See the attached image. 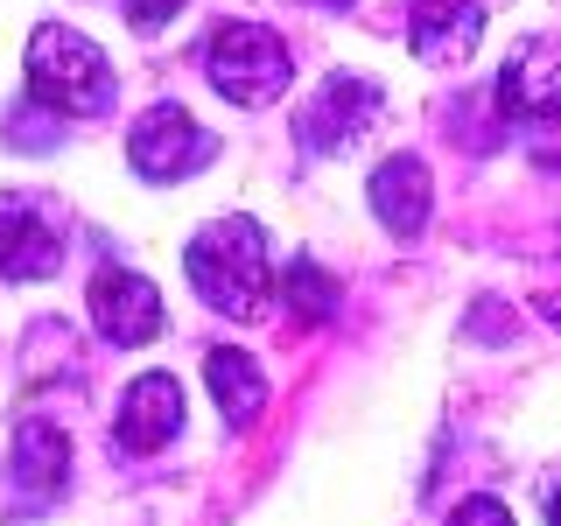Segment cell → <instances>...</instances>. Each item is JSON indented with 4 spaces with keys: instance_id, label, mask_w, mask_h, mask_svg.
Wrapping results in <instances>:
<instances>
[{
    "instance_id": "obj_11",
    "label": "cell",
    "mask_w": 561,
    "mask_h": 526,
    "mask_svg": "<svg viewBox=\"0 0 561 526\" xmlns=\"http://www.w3.org/2000/svg\"><path fill=\"white\" fill-rule=\"evenodd\" d=\"M478 35H484V8L478 0H414V22H408V43L421 64H470L478 57Z\"/></svg>"
},
{
    "instance_id": "obj_4",
    "label": "cell",
    "mask_w": 561,
    "mask_h": 526,
    "mask_svg": "<svg viewBox=\"0 0 561 526\" xmlns=\"http://www.w3.org/2000/svg\"><path fill=\"white\" fill-rule=\"evenodd\" d=\"M379 113H386V92L373 78H358V70H330V78L309 92V105L295 113V140H302L309 155H344V148H358V134L373 127Z\"/></svg>"
},
{
    "instance_id": "obj_6",
    "label": "cell",
    "mask_w": 561,
    "mask_h": 526,
    "mask_svg": "<svg viewBox=\"0 0 561 526\" xmlns=\"http://www.w3.org/2000/svg\"><path fill=\"white\" fill-rule=\"evenodd\" d=\"M64 267V225L43 197H0V274L49 281Z\"/></svg>"
},
{
    "instance_id": "obj_8",
    "label": "cell",
    "mask_w": 561,
    "mask_h": 526,
    "mask_svg": "<svg viewBox=\"0 0 561 526\" xmlns=\"http://www.w3.org/2000/svg\"><path fill=\"white\" fill-rule=\"evenodd\" d=\"M8 478H14V491L28 499V513H43V505H49V499H57V491L70 484V435L57 428V421H43V414L14 421Z\"/></svg>"
},
{
    "instance_id": "obj_10",
    "label": "cell",
    "mask_w": 561,
    "mask_h": 526,
    "mask_svg": "<svg viewBox=\"0 0 561 526\" xmlns=\"http://www.w3.org/2000/svg\"><path fill=\"white\" fill-rule=\"evenodd\" d=\"M175 428H183V386H175L169 373H140L127 386V400H119V414H113L119 449H127V456H154V449H169Z\"/></svg>"
},
{
    "instance_id": "obj_12",
    "label": "cell",
    "mask_w": 561,
    "mask_h": 526,
    "mask_svg": "<svg viewBox=\"0 0 561 526\" xmlns=\"http://www.w3.org/2000/svg\"><path fill=\"white\" fill-rule=\"evenodd\" d=\"M373 218L386 225L393 239H421V225H428V204H435V175L421 155H393V162L373 169Z\"/></svg>"
},
{
    "instance_id": "obj_18",
    "label": "cell",
    "mask_w": 561,
    "mask_h": 526,
    "mask_svg": "<svg viewBox=\"0 0 561 526\" xmlns=\"http://www.w3.org/2000/svg\"><path fill=\"white\" fill-rule=\"evenodd\" d=\"M190 0H119V14H127V22L140 28V35H154V28H169L175 14H183Z\"/></svg>"
},
{
    "instance_id": "obj_15",
    "label": "cell",
    "mask_w": 561,
    "mask_h": 526,
    "mask_svg": "<svg viewBox=\"0 0 561 526\" xmlns=\"http://www.w3.org/2000/svg\"><path fill=\"white\" fill-rule=\"evenodd\" d=\"M0 134H8V148H28V155H35V148H57V140H64V134H57V113H43L35 99H28V105H14Z\"/></svg>"
},
{
    "instance_id": "obj_3",
    "label": "cell",
    "mask_w": 561,
    "mask_h": 526,
    "mask_svg": "<svg viewBox=\"0 0 561 526\" xmlns=\"http://www.w3.org/2000/svg\"><path fill=\"white\" fill-rule=\"evenodd\" d=\"M204 78L232 105H274L295 78V57L267 22H218L204 35Z\"/></svg>"
},
{
    "instance_id": "obj_22",
    "label": "cell",
    "mask_w": 561,
    "mask_h": 526,
    "mask_svg": "<svg viewBox=\"0 0 561 526\" xmlns=\"http://www.w3.org/2000/svg\"><path fill=\"white\" fill-rule=\"evenodd\" d=\"M316 8H351V0H316Z\"/></svg>"
},
{
    "instance_id": "obj_14",
    "label": "cell",
    "mask_w": 561,
    "mask_h": 526,
    "mask_svg": "<svg viewBox=\"0 0 561 526\" xmlns=\"http://www.w3.org/2000/svg\"><path fill=\"white\" fill-rule=\"evenodd\" d=\"M280 302H288V316L302 330H316V323H330V316H337V281H330L302 253V260H288V267H280Z\"/></svg>"
},
{
    "instance_id": "obj_16",
    "label": "cell",
    "mask_w": 561,
    "mask_h": 526,
    "mask_svg": "<svg viewBox=\"0 0 561 526\" xmlns=\"http://www.w3.org/2000/svg\"><path fill=\"white\" fill-rule=\"evenodd\" d=\"M519 127H526V155H534V169H561V105H554V113L519 119Z\"/></svg>"
},
{
    "instance_id": "obj_5",
    "label": "cell",
    "mask_w": 561,
    "mask_h": 526,
    "mask_svg": "<svg viewBox=\"0 0 561 526\" xmlns=\"http://www.w3.org/2000/svg\"><path fill=\"white\" fill-rule=\"evenodd\" d=\"M210 155H218V134L197 127V119L183 113V105H148V113L134 119L127 134V162L148 175V183H183V175H197Z\"/></svg>"
},
{
    "instance_id": "obj_7",
    "label": "cell",
    "mask_w": 561,
    "mask_h": 526,
    "mask_svg": "<svg viewBox=\"0 0 561 526\" xmlns=\"http://www.w3.org/2000/svg\"><path fill=\"white\" fill-rule=\"evenodd\" d=\"M92 323L113 344H154L162 338V295L134 267H99L92 274Z\"/></svg>"
},
{
    "instance_id": "obj_9",
    "label": "cell",
    "mask_w": 561,
    "mask_h": 526,
    "mask_svg": "<svg viewBox=\"0 0 561 526\" xmlns=\"http://www.w3.org/2000/svg\"><path fill=\"white\" fill-rule=\"evenodd\" d=\"M491 105H499V127L505 119H534V113H554L561 105V43H519L505 57L499 84H491Z\"/></svg>"
},
{
    "instance_id": "obj_13",
    "label": "cell",
    "mask_w": 561,
    "mask_h": 526,
    "mask_svg": "<svg viewBox=\"0 0 561 526\" xmlns=\"http://www.w3.org/2000/svg\"><path fill=\"white\" fill-rule=\"evenodd\" d=\"M204 386H210V400H218V414L232 421V428H253L260 408H267V373L232 344H218L204 358Z\"/></svg>"
},
{
    "instance_id": "obj_1",
    "label": "cell",
    "mask_w": 561,
    "mask_h": 526,
    "mask_svg": "<svg viewBox=\"0 0 561 526\" xmlns=\"http://www.w3.org/2000/svg\"><path fill=\"white\" fill-rule=\"evenodd\" d=\"M183 274L197 288L204 309L232 316V323H253L260 309L274 302V274H267V232L253 218H218L190 239Z\"/></svg>"
},
{
    "instance_id": "obj_21",
    "label": "cell",
    "mask_w": 561,
    "mask_h": 526,
    "mask_svg": "<svg viewBox=\"0 0 561 526\" xmlns=\"http://www.w3.org/2000/svg\"><path fill=\"white\" fill-rule=\"evenodd\" d=\"M548 526H561V484L548 491Z\"/></svg>"
},
{
    "instance_id": "obj_20",
    "label": "cell",
    "mask_w": 561,
    "mask_h": 526,
    "mask_svg": "<svg viewBox=\"0 0 561 526\" xmlns=\"http://www.w3.org/2000/svg\"><path fill=\"white\" fill-rule=\"evenodd\" d=\"M540 316H548V323L561 330V288H548V295H540Z\"/></svg>"
},
{
    "instance_id": "obj_17",
    "label": "cell",
    "mask_w": 561,
    "mask_h": 526,
    "mask_svg": "<svg viewBox=\"0 0 561 526\" xmlns=\"http://www.w3.org/2000/svg\"><path fill=\"white\" fill-rule=\"evenodd\" d=\"M470 338H478V344H505V338H513V309H505L499 295H484V302L470 309Z\"/></svg>"
},
{
    "instance_id": "obj_2",
    "label": "cell",
    "mask_w": 561,
    "mask_h": 526,
    "mask_svg": "<svg viewBox=\"0 0 561 526\" xmlns=\"http://www.w3.org/2000/svg\"><path fill=\"white\" fill-rule=\"evenodd\" d=\"M28 99L43 113H78L92 119L113 105V64L99 57L92 35L64 28V22H43L28 35Z\"/></svg>"
},
{
    "instance_id": "obj_19",
    "label": "cell",
    "mask_w": 561,
    "mask_h": 526,
    "mask_svg": "<svg viewBox=\"0 0 561 526\" xmlns=\"http://www.w3.org/2000/svg\"><path fill=\"white\" fill-rule=\"evenodd\" d=\"M449 526H513V513H505L499 499H484V491H478V499H463V505L449 513Z\"/></svg>"
}]
</instances>
